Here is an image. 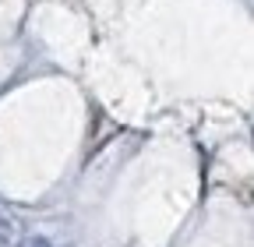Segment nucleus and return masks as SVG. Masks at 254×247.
<instances>
[{
  "label": "nucleus",
  "mask_w": 254,
  "mask_h": 247,
  "mask_svg": "<svg viewBox=\"0 0 254 247\" xmlns=\"http://www.w3.org/2000/svg\"><path fill=\"white\" fill-rule=\"evenodd\" d=\"M18 247H50V244H46L43 237H28V240H21Z\"/></svg>",
  "instance_id": "2"
},
{
  "label": "nucleus",
  "mask_w": 254,
  "mask_h": 247,
  "mask_svg": "<svg viewBox=\"0 0 254 247\" xmlns=\"http://www.w3.org/2000/svg\"><path fill=\"white\" fill-rule=\"evenodd\" d=\"M18 244V226L11 219H0V247H14Z\"/></svg>",
  "instance_id": "1"
}]
</instances>
